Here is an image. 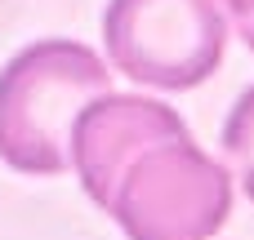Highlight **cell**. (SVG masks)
Listing matches in <instances>:
<instances>
[{
    "instance_id": "cell-1",
    "label": "cell",
    "mask_w": 254,
    "mask_h": 240,
    "mask_svg": "<svg viewBox=\"0 0 254 240\" xmlns=\"http://www.w3.org/2000/svg\"><path fill=\"white\" fill-rule=\"evenodd\" d=\"M112 94V71L89 45L40 40L0 71V160L18 174H63L80 111Z\"/></svg>"
},
{
    "instance_id": "cell-2",
    "label": "cell",
    "mask_w": 254,
    "mask_h": 240,
    "mask_svg": "<svg viewBox=\"0 0 254 240\" xmlns=\"http://www.w3.org/2000/svg\"><path fill=\"white\" fill-rule=\"evenodd\" d=\"M129 240H210L232 214V174L188 134L147 147L107 205Z\"/></svg>"
},
{
    "instance_id": "cell-3",
    "label": "cell",
    "mask_w": 254,
    "mask_h": 240,
    "mask_svg": "<svg viewBox=\"0 0 254 240\" xmlns=\"http://www.w3.org/2000/svg\"><path fill=\"white\" fill-rule=\"evenodd\" d=\"M107 58L152 89H192L223 62L228 22L219 0H112L103 18Z\"/></svg>"
},
{
    "instance_id": "cell-4",
    "label": "cell",
    "mask_w": 254,
    "mask_h": 240,
    "mask_svg": "<svg viewBox=\"0 0 254 240\" xmlns=\"http://www.w3.org/2000/svg\"><path fill=\"white\" fill-rule=\"evenodd\" d=\"M188 125L179 111H170L156 98H94L76 129H71V165L80 174V187L89 192L94 205H112L116 183L125 178V169L156 143L165 138H183Z\"/></svg>"
},
{
    "instance_id": "cell-5",
    "label": "cell",
    "mask_w": 254,
    "mask_h": 240,
    "mask_svg": "<svg viewBox=\"0 0 254 240\" xmlns=\"http://www.w3.org/2000/svg\"><path fill=\"white\" fill-rule=\"evenodd\" d=\"M223 151H228L246 196L254 200V85L237 98V107H232V116L223 125Z\"/></svg>"
},
{
    "instance_id": "cell-6",
    "label": "cell",
    "mask_w": 254,
    "mask_h": 240,
    "mask_svg": "<svg viewBox=\"0 0 254 240\" xmlns=\"http://www.w3.org/2000/svg\"><path fill=\"white\" fill-rule=\"evenodd\" d=\"M223 4H228V13L237 22V36L254 49V0H223Z\"/></svg>"
}]
</instances>
